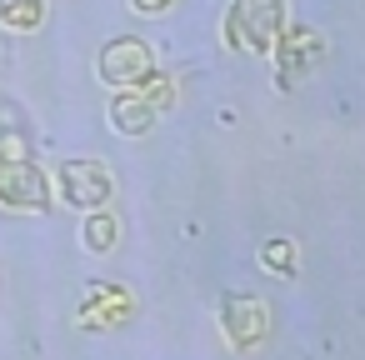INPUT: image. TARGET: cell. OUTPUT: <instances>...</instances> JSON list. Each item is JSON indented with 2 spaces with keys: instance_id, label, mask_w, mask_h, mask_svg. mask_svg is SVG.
<instances>
[{
  "instance_id": "cell-1",
  "label": "cell",
  "mask_w": 365,
  "mask_h": 360,
  "mask_svg": "<svg viewBox=\"0 0 365 360\" xmlns=\"http://www.w3.org/2000/svg\"><path fill=\"white\" fill-rule=\"evenodd\" d=\"M285 31V0H235L225 16L230 51H270Z\"/></svg>"
},
{
  "instance_id": "cell-2",
  "label": "cell",
  "mask_w": 365,
  "mask_h": 360,
  "mask_svg": "<svg viewBox=\"0 0 365 360\" xmlns=\"http://www.w3.org/2000/svg\"><path fill=\"white\" fill-rule=\"evenodd\" d=\"M110 190H115V180H110V170L101 160H66V165H56V195L66 205H76V210H106Z\"/></svg>"
},
{
  "instance_id": "cell-3",
  "label": "cell",
  "mask_w": 365,
  "mask_h": 360,
  "mask_svg": "<svg viewBox=\"0 0 365 360\" xmlns=\"http://www.w3.org/2000/svg\"><path fill=\"white\" fill-rule=\"evenodd\" d=\"M0 205L6 210H51V175L31 160H6L0 165Z\"/></svg>"
},
{
  "instance_id": "cell-4",
  "label": "cell",
  "mask_w": 365,
  "mask_h": 360,
  "mask_svg": "<svg viewBox=\"0 0 365 360\" xmlns=\"http://www.w3.org/2000/svg\"><path fill=\"white\" fill-rule=\"evenodd\" d=\"M150 71H155V61H150V46L140 36H115L101 51V81L115 86V91H135Z\"/></svg>"
},
{
  "instance_id": "cell-5",
  "label": "cell",
  "mask_w": 365,
  "mask_h": 360,
  "mask_svg": "<svg viewBox=\"0 0 365 360\" xmlns=\"http://www.w3.org/2000/svg\"><path fill=\"white\" fill-rule=\"evenodd\" d=\"M280 61H275V81H280V91H290L305 71H315L320 66V56H325V41H320V31H280V41L270 46Z\"/></svg>"
},
{
  "instance_id": "cell-6",
  "label": "cell",
  "mask_w": 365,
  "mask_h": 360,
  "mask_svg": "<svg viewBox=\"0 0 365 360\" xmlns=\"http://www.w3.org/2000/svg\"><path fill=\"white\" fill-rule=\"evenodd\" d=\"M225 330H230V340H235L240 350L255 345L260 330H265V305L250 300V295H230V300H225Z\"/></svg>"
},
{
  "instance_id": "cell-7",
  "label": "cell",
  "mask_w": 365,
  "mask_h": 360,
  "mask_svg": "<svg viewBox=\"0 0 365 360\" xmlns=\"http://www.w3.org/2000/svg\"><path fill=\"white\" fill-rule=\"evenodd\" d=\"M110 120H115V130H120V135H145V130H150V120H155V110L130 91V96H115V101H110Z\"/></svg>"
},
{
  "instance_id": "cell-8",
  "label": "cell",
  "mask_w": 365,
  "mask_h": 360,
  "mask_svg": "<svg viewBox=\"0 0 365 360\" xmlns=\"http://www.w3.org/2000/svg\"><path fill=\"white\" fill-rule=\"evenodd\" d=\"M46 21V0H0V26L6 31H36Z\"/></svg>"
},
{
  "instance_id": "cell-9",
  "label": "cell",
  "mask_w": 365,
  "mask_h": 360,
  "mask_svg": "<svg viewBox=\"0 0 365 360\" xmlns=\"http://www.w3.org/2000/svg\"><path fill=\"white\" fill-rule=\"evenodd\" d=\"M81 240L91 250H115V215L110 210H86V225H81Z\"/></svg>"
},
{
  "instance_id": "cell-10",
  "label": "cell",
  "mask_w": 365,
  "mask_h": 360,
  "mask_svg": "<svg viewBox=\"0 0 365 360\" xmlns=\"http://www.w3.org/2000/svg\"><path fill=\"white\" fill-rule=\"evenodd\" d=\"M260 265H265V270H275V275H290V270L300 265V250H295V240H285V235L265 240V245H260Z\"/></svg>"
},
{
  "instance_id": "cell-11",
  "label": "cell",
  "mask_w": 365,
  "mask_h": 360,
  "mask_svg": "<svg viewBox=\"0 0 365 360\" xmlns=\"http://www.w3.org/2000/svg\"><path fill=\"white\" fill-rule=\"evenodd\" d=\"M135 96H140V101H145L150 110H165V106L175 101V81H170V76H155V71H150V76H145V81L135 86Z\"/></svg>"
},
{
  "instance_id": "cell-12",
  "label": "cell",
  "mask_w": 365,
  "mask_h": 360,
  "mask_svg": "<svg viewBox=\"0 0 365 360\" xmlns=\"http://www.w3.org/2000/svg\"><path fill=\"white\" fill-rule=\"evenodd\" d=\"M170 6H175V0H135L140 16H160V11H170Z\"/></svg>"
}]
</instances>
